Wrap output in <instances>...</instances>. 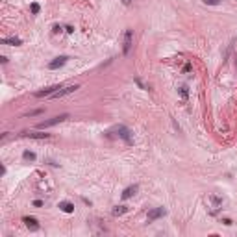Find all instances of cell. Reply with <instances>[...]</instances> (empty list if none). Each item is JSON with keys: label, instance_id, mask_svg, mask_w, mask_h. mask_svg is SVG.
I'll use <instances>...</instances> for the list:
<instances>
[{"label": "cell", "instance_id": "cell-8", "mask_svg": "<svg viewBox=\"0 0 237 237\" xmlns=\"http://www.w3.org/2000/svg\"><path fill=\"white\" fill-rule=\"evenodd\" d=\"M137 189H139V185H137V184H133V185L126 187V189L122 191V195H121V197H122V200H128V198H132V197L137 193Z\"/></svg>", "mask_w": 237, "mask_h": 237}, {"label": "cell", "instance_id": "cell-16", "mask_svg": "<svg viewBox=\"0 0 237 237\" xmlns=\"http://www.w3.org/2000/svg\"><path fill=\"white\" fill-rule=\"evenodd\" d=\"M178 91H180V95H182V98H184V100H187V87H185V85H182V87H180Z\"/></svg>", "mask_w": 237, "mask_h": 237}, {"label": "cell", "instance_id": "cell-10", "mask_svg": "<svg viewBox=\"0 0 237 237\" xmlns=\"http://www.w3.org/2000/svg\"><path fill=\"white\" fill-rule=\"evenodd\" d=\"M22 135L30 139H48L50 137V133H41V132H24Z\"/></svg>", "mask_w": 237, "mask_h": 237}, {"label": "cell", "instance_id": "cell-13", "mask_svg": "<svg viewBox=\"0 0 237 237\" xmlns=\"http://www.w3.org/2000/svg\"><path fill=\"white\" fill-rule=\"evenodd\" d=\"M128 209H130L128 206H117V208L113 209V215H115V217H121V215H124Z\"/></svg>", "mask_w": 237, "mask_h": 237}, {"label": "cell", "instance_id": "cell-1", "mask_svg": "<svg viewBox=\"0 0 237 237\" xmlns=\"http://www.w3.org/2000/svg\"><path fill=\"white\" fill-rule=\"evenodd\" d=\"M132 43H133V30H124V39H122V54L128 56L132 50Z\"/></svg>", "mask_w": 237, "mask_h": 237}, {"label": "cell", "instance_id": "cell-21", "mask_svg": "<svg viewBox=\"0 0 237 237\" xmlns=\"http://www.w3.org/2000/svg\"><path fill=\"white\" fill-rule=\"evenodd\" d=\"M122 2H124V4H126V6H128V4H130V2H132V0H122Z\"/></svg>", "mask_w": 237, "mask_h": 237}, {"label": "cell", "instance_id": "cell-9", "mask_svg": "<svg viewBox=\"0 0 237 237\" xmlns=\"http://www.w3.org/2000/svg\"><path fill=\"white\" fill-rule=\"evenodd\" d=\"M22 222L32 230V232H37L39 230V224H37V219H33V217H24L22 219Z\"/></svg>", "mask_w": 237, "mask_h": 237}, {"label": "cell", "instance_id": "cell-15", "mask_svg": "<svg viewBox=\"0 0 237 237\" xmlns=\"http://www.w3.org/2000/svg\"><path fill=\"white\" fill-rule=\"evenodd\" d=\"M30 9H32V13H33V15H37V13H39V9H41V6H39L37 2H33V4L30 6Z\"/></svg>", "mask_w": 237, "mask_h": 237}, {"label": "cell", "instance_id": "cell-18", "mask_svg": "<svg viewBox=\"0 0 237 237\" xmlns=\"http://www.w3.org/2000/svg\"><path fill=\"white\" fill-rule=\"evenodd\" d=\"M33 208H43V202L41 200H33Z\"/></svg>", "mask_w": 237, "mask_h": 237}, {"label": "cell", "instance_id": "cell-2", "mask_svg": "<svg viewBox=\"0 0 237 237\" xmlns=\"http://www.w3.org/2000/svg\"><path fill=\"white\" fill-rule=\"evenodd\" d=\"M65 119H69V115H67V113H63V115H57V117H54V119H50V121L39 122V124H37V128H39V130H44V128H50V126H56V124L63 122Z\"/></svg>", "mask_w": 237, "mask_h": 237}, {"label": "cell", "instance_id": "cell-12", "mask_svg": "<svg viewBox=\"0 0 237 237\" xmlns=\"http://www.w3.org/2000/svg\"><path fill=\"white\" fill-rule=\"evenodd\" d=\"M2 43H4V44H9V46H19V44H22V41H20L19 37H9V39H2Z\"/></svg>", "mask_w": 237, "mask_h": 237}, {"label": "cell", "instance_id": "cell-7", "mask_svg": "<svg viewBox=\"0 0 237 237\" xmlns=\"http://www.w3.org/2000/svg\"><path fill=\"white\" fill-rule=\"evenodd\" d=\"M67 61H69V57H67V56H59V57H56V59H52V61L48 63V69H50V70H56V69L63 67Z\"/></svg>", "mask_w": 237, "mask_h": 237}, {"label": "cell", "instance_id": "cell-5", "mask_svg": "<svg viewBox=\"0 0 237 237\" xmlns=\"http://www.w3.org/2000/svg\"><path fill=\"white\" fill-rule=\"evenodd\" d=\"M163 215H167V209H165V208H154V209L148 211L146 219H148V222H154L156 219H159V217H163Z\"/></svg>", "mask_w": 237, "mask_h": 237}, {"label": "cell", "instance_id": "cell-11", "mask_svg": "<svg viewBox=\"0 0 237 237\" xmlns=\"http://www.w3.org/2000/svg\"><path fill=\"white\" fill-rule=\"evenodd\" d=\"M57 208H59L63 213H74V204H72V202L63 200V202H59V204H57Z\"/></svg>", "mask_w": 237, "mask_h": 237}, {"label": "cell", "instance_id": "cell-4", "mask_svg": "<svg viewBox=\"0 0 237 237\" xmlns=\"http://www.w3.org/2000/svg\"><path fill=\"white\" fill-rule=\"evenodd\" d=\"M115 132H117V135H119L121 139H124V141H126V145H132V143H133L132 133H130V130H128L126 126H117V128H115Z\"/></svg>", "mask_w": 237, "mask_h": 237}, {"label": "cell", "instance_id": "cell-6", "mask_svg": "<svg viewBox=\"0 0 237 237\" xmlns=\"http://www.w3.org/2000/svg\"><path fill=\"white\" fill-rule=\"evenodd\" d=\"M57 89H61L59 85H50V87H44L43 91H37V93H33V96H37V98H44V96H50V95H54Z\"/></svg>", "mask_w": 237, "mask_h": 237}, {"label": "cell", "instance_id": "cell-19", "mask_svg": "<svg viewBox=\"0 0 237 237\" xmlns=\"http://www.w3.org/2000/svg\"><path fill=\"white\" fill-rule=\"evenodd\" d=\"M135 83H137V85H139V87H141V89H143V82H141V80H139V78H135Z\"/></svg>", "mask_w": 237, "mask_h": 237}, {"label": "cell", "instance_id": "cell-20", "mask_svg": "<svg viewBox=\"0 0 237 237\" xmlns=\"http://www.w3.org/2000/svg\"><path fill=\"white\" fill-rule=\"evenodd\" d=\"M222 222H224L226 226H230V224H232V221H230V219H222Z\"/></svg>", "mask_w": 237, "mask_h": 237}, {"label": "cell", "instance_id": "cell-14", "mask_svg": "<svg viewBox=\"0 0 237 237\" xmlns=\"http://www.w3.org/2000/svg\"><path fill=\"white\" fill-rule=\"evenodd\" d=\"M22 159H24V161H35V154L30 152V150H24V152H22Z\"/></svg>", "mask_w": 237, "mask_h": 237}, {"label": "cell", "instance_id": "cell-17", "mask_svg": "<svg viewBox=\"0 0 237 237\" xmlns=\"http://www.w3.org/2000/svg\"><path fill=\"white\" fill-rule=\"evenodd\" d=\"M221 0H204V4H208V6H217Z\"/></svg>", "mask_w": 237, "mask_h": 237}, {"label": "cell", "instance_id": "cell-3", "mask_svg": "<svg viewBox=\"0 0 237 237\" xmlns=\"http://www.w3.org/2000/svg\"><path fill=\"white\" fill-rule=\"evenodd\" d=\"M76 89H80V85H69V87H61V89H57L54 95H50V98H63V96H67V95H70V93H74Z\"/></svg>", "mask_w": 237, "mask_h": 237}]
</instances>
